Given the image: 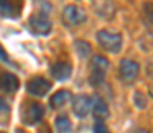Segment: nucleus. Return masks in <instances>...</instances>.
Masks as SVG:
<instances>
[{"instance_id": "412c9836", "label": "nucleus", "mask_w": 153, "mask_h": 133, "mask_svg": "<svg viewBox=\"0 0 153 133\" xmlns=\"http://www.w3.org/2000/svg\"><path fill=\"white\" fill-rule=\"evenodd\" d=\"M135 133H148V132H146V130H137Z\"/></svg>"}, {"instance_id": "0eeeda50", "label": "nucleus", "mask_w": 153, "mask_h": 133, "mask_svg": "<svg viewBox=\"0 0 153 133\" xmlns=\"http://www.w3.org/2000/svg\"><path fill=\"white\" fill-rule=\"evenodd\" d=\"M71 107H73V114L76 117H85L91 110V98L85 96V94H78V96L73 98Z\"/></svg>"}, {"instance_id": "9b49d317", "label": "nucleus", "mask_w": 153, "mask_h": 133, "mask_svg": "<svg viewBox=\"0 0 153 133\" xmlns=\"http://www.w3.org/2000/svg\"><path fill=\"white\" fill-rule=\"evenodd\" d=\"M91 110H93V115H94L98 121H103L105 117H109V105H107L102 98L91 99Z\"/></svg>"}, {"instance_id": "6ab92c4d", "label": "nucleus", "mask_w": 153, "mask_h": 133, "mask_svg": "<svg viewBox=\"0 0 153 133\" xmlns=\"http://www.w3.org/2000/svg\"><path fill=\"white\" fill-rule=\"evenodd\" d=\"M0 60H2V62H9V57H7V53L4 51L2 46H0Z\"/></svg>"}, {"instance_id": "4468645a", "label": "nucleus", "mask_w": 153, "mask_h": 133, "mask_svg": "<svg viewBox=\"0 0 153 133\" xmlns=\"http://www.w3.org/2000/svg\"><path fill=\"white\" fill-rule=\"evenodd\" d=\"M55 130H57L59 133H71L73 124H71L70 117H66V115H59V117L55 119Z\"/></svg>"}, {"instance_id": "f3484780", "label": "nucleus", "mask_w": 153, "mask_h": 133, "mask_svg": "<svg viewBox=\"0 0 153 133\" xmlns=\"http://www.w3.org/2000/svg\"><path fill=\"white\" fill-rule=\"evenodd\" d=\"M144 16H146V20L153 25V2H148L144 5Z\"/></svg>"}, {"instance_id": "2eb2a0df", "label": "nucleus", "mask_w": 153, "mask_h": 133, "mask_svg": "<svg viewBox=\"0 0 153 133\" xmlns=\"http://www.w3.org/2000/svg\"><path fill=\"white\" fill-rule=\"evenodd\" d=\"M75 50L80 55V59H89L91 57V46L85 41H75Z\"/></svg>"}, {"instance_id": "f8f14e48", "label": "nucleus", "mask_w": 153, "mask_h": 133, "mask_svg": "<svg viewBox=\"0 0 153 133\" xmlns=\"http://www.w3.org/2000/svg\"><path fill=\"white\" fill-rule=\"evenodd\" d=\"M18 87H20V82L13 73H2L0 75V90L14 92V90H18Z\"/></svg>"}, {"instance_id": "dca6fc26", "label": "nucleus", "mask_w": 153, "mask_h": 133, "mask_svg": "<svg viewBox=\"0 0 153 133\" xmlns=\"http://www.w3.org/2000/svg\"><path fill=\"white\" fill-rule=\"evenodd\" d=\"M134 105H135V107H139V108H144V107H146L144 96H143L141 92H135V94H134Z\"/></svg>"}, {"instance_id": "423d86ee", "label": "nucleus", "mask_w": 153, "mask_h": 133, "mask_svg": "<svg viewBox=\"0 0 153 133\" xmlns=\"http://www.w3.org/2000/svg\"><path fill=\"white\" fill-rule=\"evenodd\" d=\"M43 114H45V110H43L41 103L32 101V103L27 105V108H25V112H23V121H25L27 124H38L39 121L43 119Z\"/></svg>"}, {"instance_id": "f257e3e1", "label": "nucleus", "mask_w": 153, "mask_h": 133, "mask_svg": "<svg viewBox=\"0 0 153 133\" xmlns=\"http://www.w3.org/2000/svg\"><path fill=\"white\" fill-rule=\"evenodd\" d=\"M96 39L103 50H107L109 53H117L123 46V36L117 32H111V30H98Z\"/></svg>"}, {"instance_id": "ddd939ff", "label": "nucleus", "mask_w": 153, "mask_h": 133, "mask_svg": "<svg viewBox=\"0 0 153 133\" xmlns=\"http://www.w3.org/2000/svg\"><path fill=\"white\" fill-rule=\"evenodd\" d=\"M68 99H70V92H68V90H57V92L50 98V107H52V108H61L62 105H66Z\"/></svg>"}, {"instance_id": "6e6552de", "label": "nucleus", "mask_w": 153, "mask_h": 133, "mask_svg": "<svg viewBox=\"0 0 153 133\" xmlns=\"http://www.w3.org/2000/svg\"><path fill=\"white\" fill-rule=\"evenodd\" d=\"M27 90L32 96H38V98L39 96H45L50 90V82L45 80V78H41V76H36V78H32V80L27 82Z\"/></svg>"}, {"instance_id": "aec40b11", "label": "nucleus", "mask_w": 153, "mask_h": 133, "mask_svg": "<svg viewBox=\"0 0 153 133\" xmlns=\"http://www.w3.org/2000/svg\"><path fill=\"white\" fill-rule=\"evenodd\" d=\"M0 110H4V112H7V110H9V105H5L2 99H0Z\"/></svg>"}, {"instance_id": "7ed1b4c3", "label": "nucleus", "mask_w": 153, "mask_h": 133, "mask_svg": "<svg viewBox=\"0 0 153 133\" xmlns=\"http://www.w3.org/2000/svg\"><path fill=\"white\" fill-rule=\"evenodd\" d=\"M29 27H30V30H32L34 34H38V36H48V34L52 32V21H50V18H48L46 14H43V12L34 14V16L29 20Z\"/></svg>"}, {"instance_id": "a211bd4d", "label": "nucleus", "mask_w": 153, "mask_h": 133, "mask_svg": "<svg viewBox=\"0 0 153 133\" xmlns=\"http://www.w3.org/2000/svg\"><path fill=\"white\" fill-rule=\"evenodd\" d=\"M93 132L94 133H109V130H107V126L103 124V121H96L94 126H93Z\"/></svg>"}, {"instance_id": "f03ea898", "label": "nucleus", "mask_w": 153, "mask_h": 133, "mask_svg": "<svg viewBox=\"0 0 153 133\" xmlns=\"http://www.w3.org/2000/svg\"><path fill=\"white\" fill-rule=\"evenodd\" d=\"M109 71V60L102 55H94L93 59V71H91V76H89V82L93 87H98L103 84L105 80V75Z\"/></svg>"}, {"instance_id": "1a4fd4ad", "label": "nucleus", "mask_w": 153, "mask_h": 133, "mask_svg": "<svg viewBox=\"0 0 153 133\" xmlns=\"http://www.w3.org/2000/svg\"><path fill=\"white\" fill-rule=\"evenodd\" d=\"M22 11L20 0H0V16L5 18H18Z\"/></svg>"}, {"instance_id": "9d476101", "label": "nucleus", "mask_w": 153, "mask_h": 133, "mask_svg": "<svg viewBox=\"0 0 153 133\" xmlns=\"http://www.w3.org/2000/svg\"><path fill=\"white\" fill-rule=\"evenodd\" d=\"M50 73H52V76L55 80L64 82V80H68L71 76V66L68 62H55V64L50 66Z\"/></svg>"}, {"instance_id": "20e7f679", "label": "nucleus", "mask_w": 153, "mask_h": 133, "mask_svg": "<svg viewBox=\"0 0 153 133\" xmlns=\"http://www.w3.org/2000/svg\"><path fill=\"white\" fill-rule=\"evenodd\" d=\"M139 75V64L132 59H123L119 62V76L125 82H134Z\"/></svg>"}, {"instance_id": "39448f33", "label": "nucleus", "mask_w": 153, "mask_h": 133, "mask_svg": "<svg viewBox=\"0 0 153 133\" xmlns=\"http://www.w3.org/2000/svg\"><path fill=\"white\" fill-rule=\"evenodd\" d=\"M62 20L68 25L75 27V25H80V23L85 21V12L76 5H66L64 11H62Z\"/></svg>"}]
</instances>
